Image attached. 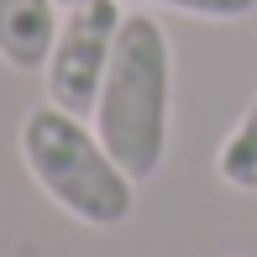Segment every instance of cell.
<instances>
[{
    "label": "cell",
    "instance_id": "cell-4",
    "mask_svg": "<svg viewBox=\"0 0 257 257\" xmlns=\"http://www.w3.org/2000/svg\"><path fill=\"white\" fill-rule=\"evenodd\" d=\"M58 42V0H0V63L32 74L48 68Z\"/></svg>",
    "mask_w": 257,
    "mask_h": 257
},
{
    "label": "cell",
    "instance_id": "cell-3",
    "mask_svg": "<svg viewBox=\"0 0 257 257\" xmlns=\"http://www.w3.org/2000/svg\"><path fill=\"white\" fill-rule=\"evenodd\" d=\"M121 21H126L121 0H79V6H68V16L58 21V42L48 53V68H42L53 105H63L74 115H95Z\"/></svg>",
    "mask_w": 257,
    "mask_h": 257
},
{
    "label": "cell",
    "instance_id": "cell-2",
    "mask_svg": "<svg viewBox=\"0 0 257 257\" xmlns=\"http://www.w3.org/2000/svg\"><path fill=\"white\" fill-rule=\"evenodd\" d=\"M21 158L27 173L37 179V189L74 215L79 226H121L137 210V179L110 158V147L100 142V132L84 115L63 110V105L42 100L21 121Z\"/></svg>",
    "mask_w": 257,
    "mask_h": 257
},
{
    "label": "cell",
    "instance_id": "cell-6",
    "mask_svg": "<svg viewBox=\"0 0 257 257\" xmlns=\"http://www.w3.org/2000/svg\"><path fill=\"white\" fill-rule=\"evenodd\" d=\"M132 11H179V16H200V21H241L257 11V0H121Z\"/></svg>",
    "mask_w": 257,
    "mask_h": 257
},
{
    "label": "cell",
    "instance_id": "cell-1",
    "mask_svg": "<svg viewBox=\"0 0 257 257\" xmlns=\"http://www.w3.org/2000/svg\"><path fill=\"white\" fill-rule=\"evenodd\" d=\"M89 121L137 184L163 168L173 137V48L153 11H126Z\"/></svg>",
    "mask_w": 257,
    "mask_h": 257
},
{
    "label": "cell",
    "instance_id": "cell-7",
    "mask_svg": "<svg viewBox=\"0 0 257 257\" xmlns=\"http://www.w3.org/2000/svg\"><path fill=\"white\" fill-rule=\"evenodd\" d=\"M58 6H79V0H58Z\"/></svg>",
    "mask_w": 257,
    "mask_h": 257
},
{
    "label": "cell",
    "instance_id": "cell-5",
    "mask_svg": "<svg viewBox=\"0 0 257 257\" xmlns=\"http://www.w3.org/2000/svg\"><path fill=\"white\" fill-rule=\"evenodd\" d=\"M215 179L226 184V189L257 194V95L247 100L241 121L226 132V142L215 147Z\"/></svg>",
    "mask_w": 257,
    "mask_h": 257
}]
</instances>
